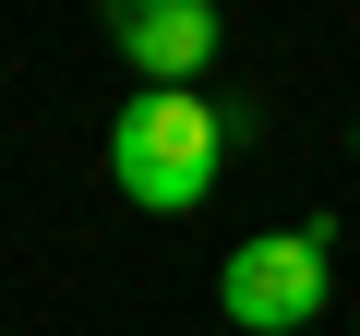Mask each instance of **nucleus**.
<instances>
[{"label":"nucleus","instance_id":"obj_3","mask_svg":"<svg viewBox=\"0 0 360 336\" xmlns=\"http://www.w3.org/2000/svg\"><path fill=\"white\" fill-rule=\"evenodd\" d=\"M217 0H120V13H108V49L144 72V84H193L205 60H217Z\"/></svg>","mask_w":360,"mask_h":336},{"label":"nucleus","instance_id":"obj_1","mask_svg":"<svg viewBox=\"0 0 360 336\" xmlns=\"http://www.w3.org/2000/svg\"><path fill=\"white\" fill-rule=\"evenodd\" d=\"M217 156H229V120H217V96H193V84H156V96H132V108L108 120V181H120L144 217L205 205V193H217Z\"/></svg>","mask_w":360,"mask_h":336},{"label":"nucleus","instance_id":"obj_4","mask_svg":"<svg viewBox=\"0 0 360 336\" xmlns=\"http://www.w3.org/2000/svg\"><path fill=\"white\" fill-rule=\"evenodd\" d=\"M348 144H360V132H348Z\"/></svg>","mask_w":360,"mask_h":336},{"label":"nucleus","instance_id":"obj_2","mask_svg":"<svg viewBox=\"0 0 360 336\" xmlns=\"http://www.w3.org/2000/svg\"><path fill=\"white\" fill-rule=\"evenodd\" d=\"M324 252H336V217H300V228L240 240L229 276H217L229 324H240V336H300V324L324 312Z\"/></svg>","mask_w":360,"mask_h":336}]
</instances>
